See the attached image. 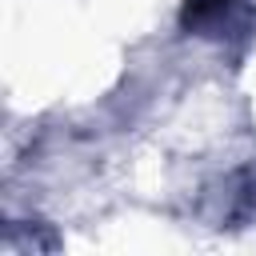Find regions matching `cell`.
<instances>
[{
	"mask_svg": "<svg viewBox=\"0 0 256 256\" xmlns=\"http://www.w3.org/2000/svg\"><path fill=\"white\" fill-rule=\"evenodd\" d=\"M236 0H184L180 8V24L184 28H208V24H220L228 12H232Z\"/></svg>",
	"mask_w": 256,
	"mask_h": 256,
	"instance_id": "cell-1",
	"label": "cell"
}]
</instances>
